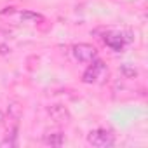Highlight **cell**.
Returning <instances> with one entry per match:
<instances>
[{
  "label": "cell",
  "instance_id": "277c9868",
  "mask_svg": "<svg viewBox=\"0 0 148 148\" xmlns=\"http://www.w3.org/2000/svg\"><path fill=\"white\" fill-rule=\"evenodd\" d=\"M73 58L80 63H91L98 58V51L91 44H77L73 47Z\"/></svg>",
  "mask_w": 148,
  "mask_h": 148
},
{
  "label": "cell",
  "instance_id": "52a82bcc",
  "mask_svg": "<svg viewBox=\"0 0 148 148\" xmlns=\"http://www.w3.org/2000/svg\"><path fill=\"white\" fill-rule=\"evenodd\" d=\"M16 145V129L12 131V134H11V138L7 136L2 143H0V146H14Z\"/></svg>",
  "mask_w": 148,
  "mask_h": 148
},
{
  "label": "cell",
  "instance_id": "3957f363",
  "mask_svg": "<svg viewBox=\"0 0 148 148\" xmlns=\"http://www.w3.org/2000/svg\"><path fill=\"white\" fill-rule=\"evenodd\" d=\"M103 42H105V45L110 47L112 51L120 52V51H124V47L131 42V37L125 35V33H122V32H108V33H105Z\"/></svg>",
  "mask_w": 148,
  "mask_h": 148
},
{
  "label": "cell",
  "instance_id": "7a4b0ae2",
  "mask_svg": "<svg viewBox=\"0 0 148 148\" xmlns=\"http://www.w3.org/2000/svg\"><path fill=\"white\" fill-rule=\"evenodd\" d=\"M87 141L92 146L106 148V146H113L115 145V136H113L112 131L103 129V127H98V129H94V131H91L87 134Z\"/></svg>",
  "mask_w": 148,
  "mask_h": 148
},
{
  "label": "cell",
  "instance_id": "9c48e42d",
  "mask_svg": "<svg viewBox=\"0 0 148 148\" xmlns=\"http://www.w3.org/2000/svg\"><path fill=\"white\" fill-rule=\"evenodd\" d=\"M2 122H4V113L0 112V124H2Z\"/></svg>",
  "mask_w": 148,
  "mask_h": 148
},
{
  "label": "cell",
  "instance_id": "8992f818",
  "mask_svg": "<svg viewBox=\"0 0 148 148\" xmlns=\"http://www.w3.org/2000/svg\"><path fill=\"white\" fill-rule=\"evenodd\" d=\"M44 143L51 146H61L64 143V134L63 132H47L44 136Z\"/></svg>",
  "mask_w": 148,
  "mask_h": 148
},
{
  "label": "cell",
  "instance_id": "5b68a950",
  "mask_svg": "<svg viewBox=\"0 0 148 148\" xmlns=\"http://www.w3.org/2000/svg\"><path fill=\"white\" fill-rule=\"evenodd\" d=\"M49 115H51V119H52L56 124H68V122H70V112H68L64 106H61V105L51 106V108H49Z\"/></svg>",
  "mask_w": 148,
  "mask_h": 148
},
{
  "label": "cell",
  "instance_id": "ba28073f",
  "mask_svg": "<svg viewBox=\"0 0 148 148\" xmlns=\"http://www.w3.org/2000/svg\"><path fill=\"white\" fill-rule=\"evenodd\" d=\"M21 18H25V19H33V21H38V19H42V16H38V14H33V12H23V14H21Z\"/></svg>",
  "mask_w": 148,
  "mask_h": 148
},
{
  "label": "cell",
  "instance_id": "6da1fadb",
  "mask_svg": "<svg viewBox=\"0 0 148 148\" xmlns=\"http://www.w3.org/2000/svg\"><path fill=\"white\" fill-rule=\"evenodd\" d=\"M108 75V68L106 64L101 61V59H92L91 64L87 66V70L84 71V75H82V80L86 84H101Z\"/></svg>",
  "mask_w": 148,
  "mask_h": 148
}]
</instances>
